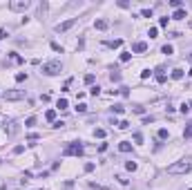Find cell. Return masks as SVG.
<instances>
[{"label":"cell","mask_w":192,"mask_h":190,"mask_svg":"<svg viewBox=\"0 0 192 190\" xmlns=\"http://www.w3.org/2000/svg\"><path fill=\"white\" fill-rule=\"evenodd\" d=\"M190 161H176V163H172L170 168H167V172L170 174H185V172H190Z\"/></svg>","instance_id":"cell-1"},{"label":"cell","mask_w":192,"mask_h":190,"mask_svg":"<svg viewBox=\"0 0 192 190\" xmlns=\"http://www.w3.org/2000/svg\"><path fill=\"white\" fill-rule=\"evenodd\" d=\"M42 72H45L47 76H56V74L63 72V65H60V61H49V63L42 65Z\"/></svg>","instance_id":"cell-2"},{"label":"cell","mask_w":192,"mask_h":190,"mask_svg":"<svg viewBox=\"0 0 192 190\" xmlns=\"http://www.w3.org/2000/svg\"><path fill=\"white\" fill-rule=\"evenodd\" d=\"M29 7H31L29 0H11V2H9V9H11V11H25V9H29Z\"/></svg>","instance_id":"cell-3"},{"label":"cell","mask_w":192,"mask_h":190,"mask_svg":"<svg viewBox=\"0 0 192 190\" xmlns=\"http://www.w3.org/2000/svg\"><path fill=\"white\" fill-rule=\"evenodd\" d=\"M65 154L67 157H81L83 154V146L81 143H69V146H65Z\"/></svg>","instance_id":"cell-4"},{"label":"cell","mask_w":192,"mask_h":190,"mask_svg":"<svg viewBox=\"0 0 192 190\" xmlns=\"http://www.w3.org/2000/svg\"><path fill=\"white\" fill-rule=\"evenodd\" d=\"M2 96H5V101H20V98H25V92L23 90H7Z\"/></svg>","instance_id":"cell-5"},{"label":"cell","mask_w":192,"mask_h":190,"mask_svg":"<svg viewBox=\"0 0 192 190\" xmlns=\"http://www.w3.org/2000/svg\"><path fill=\"white\" fill-rule=\"evenodd\" d=\"M76 23H78L76 18H69V20H65V23H60V25H56V31H58V34H65L67 29H72V27H74Z\"/></svg>","instance_id":"cell-6"},{"label":"cell","mask_w":192,"mask_h":190,"mask_svg":"<svg viewBox=\"0 0 192 190\" xmlns=\"http://www.w3.org/2000/svg\"><path fill=\"white\" fill-rule=\"evenodd\" d=\"M18 130H20V128H18V123H16V121H11V123H5V132H7L9 137L18 134Z\"/></svg>","instance_id":"cell-7"},{"label":"cell","mask_w":192,"mask_h":190,"mask_svg":"<svg viewBox=\"0 0 192 190\" xmlns=\"http://www.w3.org/2000/svg\"><path fill=\"white\" fill-rule=\"evenodd\" d=\"M145 49H148V43H143V40H136V43L132 45L134 54H141V52H145Z\"/></svg>","instance_id":"cell-8"},{"label":"cell","mask_w":192,"mask_h":190,"mask_svg":"<svg viewBox=\"0 0 192 190\" xmlns=\"http://www.w3.org/2000/svg\"><path fill=\"white\" fill-rule=\"evenodd\" d=\"M154 76H156V81H159V83H165V81H167L165 69H163V67H156V74H154Z\"/></svg>","instance_id":"cell-9"},{"label":"cell","mask_w":192,"mask_h":190,"mask_svg":"<svg viewBox=\"0 0 192 190\" xmlns=\"http://www.w3.org/2000/svg\"><path fill=\"white\" fill-rule=\"evenodd\" d=\"M94 27H96V29H100V31H105V29L109 27V23L105 20V18H100V20H96V23H94Z\"/></svg>","instance_id":"cell-10"},{"label":"cell","mask_w":192,"mask_h":190,"mask_svg":"<svg viewBox=\"0 0 192 190\" xmlns=\"http://www.w3.org/2000/svg\"><path fill=\"white\" fill-rule=\"evenodd\" d=\"M118 150H121V152H130V150H132V143H130V141H121V143H118Z\"/></svg>","instance_id":"cell-11"},{"label":"cell","mask_w":192,"mask_h":190,"mask_svg":"<svg viewBox=\"0 0 192 190\" xmlns=\"http://www.w3.org/2000/svg\"><path fill=\"white\" fill-rule=\"evenodd\" d=\"M9 61L14 63V65H20V63H23V56H18L16 52H11V54H9Z\"/></svg>","instance_id":"cell-12"},{"label":"cell","mask_w":192,"mask_h":190,"mask_svg":"<svg viewBox=\"0 0 192 190\" xmlns=\"http://www.w3.org/2000/svg\"><path fill=\"white\" fill-rule=\"evenodd\" d=\"M45 119H47V121H56V110H47V112H45Z\"/></svg>","instance_id":"cell-13"},{"label":"cell","mask_w":192,"mask_h":190,"mask_svg":"<svg viewBox=\"0 0 192 190\" xmlns=\"http://www.w3.org/2000/svg\"><path fill=\"white\" fill-rule=\"evenodd\" d=\"M38 134H36V132H31V134H27V141H29V146H36V141H38Z\"/></svg>","instance_id":"cell-14"},{"label":"cell","mask_w":192,"mask_h":190,"mask_svg":"<svg viewBox=\"0 0 192 190\" xmlns=\"http://www.w3.org/2000/svg\"><path fill=\"white\" fill-rule=\"evenodd\" d=\"M172 78L174 81H181L183 78V69H172Z\"/></svg>","instance_id":"cell-15"},{"label":"cell","mask_w":192,"mask_h":190,"mask_svg":"<svg viewBox=\"0 0 192 190\" xmlns=\"http://www.w3.org/2000/svg\"><path fill=\"white\" fill-rule=\"evenodd\" d=\"M172 18H176V20H183V18H185V9H176Z\"/></svg>","instance_id":"cell-16"},{"label":"cell","mask_w":192,"mask_h":190,"mask_svg":"<svg viewBox=\"0 0 192 190\" xmlns=\"http://www.w3.org/2000/svg\"><path fill=\"white\" fill-rule=\"evenodd\" d=\"M90 188H94V190H109V188H105V186H100V183H96V181H90Z\"/></svg>","instance_id":"cell-17"},{"label":"cell","mask_w":192,"mask_h":190,"mask_svg":"<svg viewBox=\"0 0 192 190\" xmlns=\"http://www.w3.org/2000/svg\"><path fill=\"white\" fill-rule=\"evenodd\" d=\"M130 58H132V52H123L121 54V63H127Z\"/></svg>","instance_id":"cell-18"},{"label":"cell","mask_w":192,"mask_h":190,"mask_svg":"<svg viewBox=\"0 0 192 190\" xmlns=\"http://www.w3.org/2000/svg\"><path fill=\"white\" fill-rule=\"evenodd\" d=\"M16 81H18V83L27 81V72H18V74H16Z\"/></svg>","instance_id":"cell-19"},{"label":"cell","mask_w":192,"mask_h":190,"mask_svg":"<svg viewBox=\"0 0 192 190\" xmlns=\"http://www.w3.org/2000/svg\"><path fill=\"white\" fill-rule=\"evenodd\" d=\"M125 168L130 170V172H134V170H136L139 165H136V161H127V163H125Z\"/></svg>","instance_id":"cell-20"},{"label":"cell","mask_w":192,"mask_h":190,"mask_svg":"<svg viewBox=\"0 0 192 190\" xmlns=\"http://www.w3.org/2000/svg\"><path fill=\"white\" fill-rule=\"evenodd\" d=\"M58 107H60V110H67V107H69L67 98H58Z\"/></svg>","instance_id":"cell-21"},{"label":"cell","mask_w":192,"mask_h":190,"mask_svg":"<svg viewBox=\"0 0 192 190\" xmlns=\"http://www.w3.org/2000/svg\"><path fill=\"white\" fill-rule=\"evenodd\" d=\"M183 137H185V139H192V123L183 130Z\"/></svg>","instance_id":"cell-22"},{"label":"cell","mask_w":192,"mask_h":190,"mask_svg":"<svg viewBox=\"0 0 192 190\" xmlns=\"http://www.w3.org/2000/svg\"><path fill=\"white\" fill-rule=\"evenodd\" d=\"M94 137L103 139V137H105V130H103V128H96V130H94Z\"/></svg>","instance_id":"cell-23"},{"label":"cell","mask_w":192,"mask_h":190,"mask_svg":"<svg viewBox=\"0 0 192 190\" xmlns=\"http://www.w3.org/2000/svg\"><path fill=\"white\" fill-rule=\"evenodd\" d=\"M163 54H165V56H170V54H174V49H172V45H163Z\"/></svg>","instance_id":"cell-24"},{"label":"cell","mask_w":192,"mask_h":190,"mask_svg":"<svg viewBox=\"0 0 192 190\" xmlns=\"http://www.w3.org/2000/svg\"><path fill=\"white\" fill-rule=\"evenodd\" d=\"M112 110H114V114H123V112H125V107H123V105H114Z\"/></svg>","instance_id":"cell-25"},{"label":"cell","mask_w":192,"mask_h":190,"mask_svg":"<svg viewBox=\"0 0 192 190\" xmlns=\"http://www.w3.org/2000/svg\"><path fill=\"white\" fill-rule=\"evenodd\" d=\"M25 125H27V128H31V125H36V116H29V119L25 121Z\"/></svg>","instance_id":"cell-26"},{"label":"cell","mask_w":192,"mask_h":190,"mask_svg":"<svg viewBox=\"0 0 192 190\" xmlns=\"http://www.w3.org/2000/svg\"><path fill=\"white\" fill-rule=\"evenodd\" d=\"M170 7H174V9H181V0H170Z\"/></svg>","instance_id":"cell-27"},{"label":"cell","mask_w":192,"mask_h":190,"mask_svg":"<svg viewBox=\"0 0 192 190\" xmlns=\"http://www.w3.org/2000/svg\"><path fill=\"white\" fill-rule=\"evenodd\" d=\"M76 112H87V105H85V103H78V105H76Z\"/></svg>","instance_id":"cell-28"},{"label":"cell","mask_w":192,"mask_h":190,"mask_svg":"<svg viewBox=\"0 0 192 190\" xmlns=\"http://www.w3.org/2000/svg\"><path fill=\"white\" fill-rule=\"evenodd\" d=\"M134 143H143V134H141V132L134 134Z\"/></svg>","instance_id":"cell-29"},{"label":"cell","mask_w":192,"mask_h":190,"mask_svg":"<svg viewBox=\"0 0 192 190\" xmlns=\"http://www.w3.org/2000/svg\"><path fill=\"white\" fill-rule=\"evenodd\" d=\"M134 114H145V107H141V105H136V107H132Z\"/></svg>","instance_id":"cell-30"},{"label":"cell","mask_w":192,"mask_h":190,"mask_svg":"<svg viewBox=\"0 0 192 190\" xmlns=\"http://www.w3.org/2000/svg\"><path fill=\"white\" fill-rule=\"evenodd\" d=\"M90 94H92V96H98V94H100V87H98V85L92 87V90H90Z\"/></svg>","instance_id":"cell-31"},{"label":"cell","mask_w":192,"mask_h":190,"mask_svg":"<svg viewBox=\"0 0 192 190\" xmlns=\"http://www.w3.org/2000/svg\"><path fill=\"white\" fill-rule=\"evenodd\" d=\"M167 137H170V134H167V130L161 128V130H159V139H167Z\"/></svg>","instance_id":"cell-32"},{"label":"cell","mask_w":192,"mask_h":190,"mask_svg":"<svg viewBox=\"0 0 192 190\" xmlns=\"http://www.w3.org/2000/svg\"><path fill=\"white\" fill-rule=\"evenodd\" d=\"M148 34H150V38H156V34H159V29H156V27H152V29L148 31Z\"/></svg>","instance_id":"cell-33"},{"label":"cell","mask_w":192,"mask_h":190,"mask_svg":"<svg viewBox=\"0 0 192 190\" xmlns=\"http://www.w3.org/2000/svg\"><path fill=\"white\" fill-rule=\"evenodd\" d=\"M85 83H87V85H92V83H94V74H87V76H85Z\"/></svg>","instance_id":"cell-34"},{"label":"cell","mask_w":192,"mask_h":190,"mask_svg":"<svg viewBox=\"0 0 192 190\" xmlns=\"http://www.w3.org/2000/svg\"><path fill=\"white\" fill-rule=\"evenodd\" d=\"M141 16H145V18H152V9H143V11H141Z\"/></svg>","instance_id":"cell-35"},{"label":"cell","mask_w":192,"mask_h":190,"mask_svg":"<svg viewBox=\"0 0 192 190\" xmlns=\"http://www.w3.org/2000/svg\"><path fill=\"white\" fill-rule=\"evenodd\" d=\"M109 78H112V81H121V74H118V72H112V74H109Z\"/></svg>","instance_id":"cell-36"},{"label":"cell","mask_w":192,"mask_h":190,"mask_svg":"<svg viewBox=\"0 0 192 190\" xmlns=\"http://www.w3.org/2000/svg\"><path fill=\"white\" fill-rule=\"evenodd\" d=\"M121 45H123V40H121V38H116L114 43H109V47H121Z\"/></svg>","instance_id":"cell-37"},{"label":"cell","mask_w":192,"mask_h":190,"mask_svg":"<svg viewBox=\"0 0 192 190\" xmlns=\"http://www.w3.org/2000/svg\"><path fill=\"white\" fill-rule=\"evenodd\" d=\"M118 128H121V130H127V128H130V121H121V123H118Z\"/></svg>","instance_id":"cell-38"},{"label":"cell","mask_w":192,"mask_h":190,"mask_svg":"<svg viewBox=\"0 0 192 190\" xmlns=\"http://www.w3.org/2000/svg\"><path fill=\"white\" fill-rule=\"evenodd\" d=\"M118 92H121V94H123V96H130V87H121Z\"/></svg>","instance_id":"cell-39"},{"label":"cell","mask_w":192,"mask_h":190,"mask_svg":"<svg viewBox=\"0 0 192 190\" xmlns=\"http://www.w3.org/2000/svg\"><path fill=\"white\" fill-rule=\"evenodd\" d=\"M150 74H152L150 69H143V72H141V78H150Z\"/></svg>","instance_id":"cell-40"},{"label":"cell","mask_w":192,"mask_h":190,"mask_svg":"<svg viewBox=\"0 0 192 190\" xmlns=\"http://www.w3.org/2000/svg\"><path fill=\"white\" fill-rule=\"evenodd\" d=\"M23 150H25V146H16V148H14V154H20Z\"/></svg>","instance_id":"cell-41"},{"label":"cell","mask_w":192,"mask_h":190,"mask_svg":"<svg viewBox=\"0 0 192 190\" xmlns=\"http://www.w3.org/2000/svg\"><path fill=\"white\" fill-rule=\"evenodd\" d=\"M51 49H54V52H63V49H60V45H58V43H51Z\"/></svg>","instance_id":"cell-42"},{"label":"cell","mask_w":192,"mask_h":190,"mask_svg":"<svg viewBox=\"0 0 192 190\" xmlns=\"http://www.w3.org/2000/svg\"><path fill=\"white\" fill-rule=\"evenodd\" d=\"M94 170V163H85V172H92Z\"/></svg>","instance_id":"cell-43"},{"label":"cell","mask_w":192,"mask_h":190,"mask_svg":"<svg viewBox=\"0 0 192 190\" xmlns=\"http://www.w3.org/2000/svg\"><path fill=\"white\" fill-rule=\"evenodd\" d=\"M167 20H170V18H161V20H159V25H161V27H167Z\"/></svg>","instance_id":"cell-44"},{"label":"cell","mask_w":192,"mask_h":190,"mask_svg":"<svg viewBox=\"0 0 192 190\" xmlns=\"http://www.w3.org/2000/svg\"><path fill=\"white\" fill-rule=\"evenodd\" d=\"M188 61H190V63H192V54H190V56H188Z\"/></svg>","instance_id":"cell-45"},{"label":"cell","mask_w":192,"mask_h":190,"mask_svg":"<svg viewBox=\"0 0 192 190\" xmlns=\"http://www.w3.org/2000/svg\"><path fill=\"white\" fill-rule=\"evenodd\" d=\"M188 107H190V110H192V101H190V103H188Z\"/></svg>","instance_id":"cell-46"},{"label":"cell","mask_w":192,"mask_h":190,"mask_svg":"<svg viewBox=\"0 0 192 190\" xmlns=\"http://www.w3.org/2000/svg\"><path fill=\"white\" fill-rule=\"evenodd\" d=\"M188 74H190V76H192V67H190V72H188Z\"/></svg>","instance_id":"cell-47"}]
</instances>
